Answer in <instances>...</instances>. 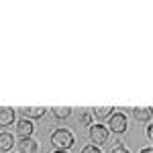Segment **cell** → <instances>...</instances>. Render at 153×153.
<instances>
[{"label":"cell","instance_id":"6da1fadb","mask_svg":"<svg viewBox=\"0 0 153 153\" xmlns=\"http://www.w3.org/2000/svg\"><path fill=\"white\" fill-rule=\"evenodd\" d=\"M51 143H53L55 151H68L74 145V135L68 129H57L51 135Z\"/></svg>","mask_w":153,"mask_h":153},{"label":"cell","instance_id":"7a4b0ae2","mask_svg":"<svg viewBox=\"0 0 153 153\" xmlns=\"http://www.w3.org/2000/svg\"><path fill=\"white\" fill-rule=\"evenodd\" d=\"M88 133H90V139L94 143V147L108 143V129H106L104 125H90V131Z\"/></svg>","mask_w":153,"mask_h":153},{"label":"cell","instance_id":"3957f363","mask_svg":"<svg viewBox=\"0 0 153 153\" xmlns=\"http://www.w3.org/2000/svg\"><path fill=\"white\" fill-rule=\"evenodd\" d=\"M106 129L112 131V133H117V135L125 133V131H127V117H125L123 112H112V114H110V120H108V127H106Z\"/></svg>","mask_w":153,"mask_h":153},{"label":"cell","instance_id":"277c9868","mask_svg":"<svg viewBox=\"0 0 153 153\" xmlns=\"http://www.w3.org/2000/svg\"><path fill=\"white\" fill-rule=\"evenodd\" d=\"M19 112L23 114V118L27 120H33V118H41L47 110L43 108V106H33V108H19Z\"/></svg>","mask_w":153,"mask_h":153},{"label":"cell","instance_id":"5b68a950","mask_svg":"<svg viewBox=\"0 0 153 153\" xmlns=\"http://www.w3.org/2000/svg\"><path fill=\"white\" fill-rule=\"evenodd\" d=\"M37 141L33 137H21V141H19V149L21 153H35L37 151Z\"/></svg>","mask_w":153,"mask_h":153},{"label":"cell","instance_id":"8992f818","mask_svg":"<svg viewBox=\"0 0 153 153\" xmlns=\"http://www.w3.org/2000/svg\"><path fill=\"white\" fill-rule=\"evenodd\" d=\"M14 123V108L0 106V127H8Z\"/></svg>","mask_w":153,"mask_h":153},{"label":"cell","instance_id":"52a82bcc","mask_svg":"<svg viewBox=\"0 0 153 153\" xmlns=\"http://www.w3.org/2000/svg\"><path fill=\"white\" fill-rule=\"evenodd\" d=\"M33 123L31 120H27V118H21L19 123H16V133L21 135V137H31L33 135Z\"/></svg>","mask_w":153,"mask_h":153},{"label":"cell","instance_id":"ba28073f","mask_svg":"<svg viewBox=\"0 0 153 153\" xmlns=\"http://www.w3.org/2000/svg\"><path fill=\"white\" fill-rule=\"evenodd\" d=\"M14 147V137L10 133H0V151L8 153Z\"/></svg>","mask_w":153,"mask_h":153},{"label":"cell","instance_id":"9c48e42d","mask_svg":"<svg viewBox=\"0 0 153 153\" xmlns=\"http://www.w3.org/2000/svg\"><path fill=\"white\" fill-rule=\"evenodd\" d=\"M133 117H135V120H139V123H149L151 120V110L149 108H135L133 110Z\"/></svg>","mask_w":153,"mask_h":153},{"label":"cell","instance_id":"30bf717a","mask_svg":"<svg viewBox=\"0 0 153 153\" xmlns=\"http://www.w3.org/2000/svg\"><path fill=\"white\" fill-rule=\"evenodd\" d=\"M53 114H55V118H70L71 117V108L70 106H57V108H53Z\"/></svg>","mask_w":153,"mask_h":153},{"label":"cell","instance_id":"8fae6325","mask_svg":"<svg viewBox=\"0 0 153 153\" xmlns=\"http://www.w3.org/2000/svg\"><path fill=\"white\" fill-rule=\"evenodd\" d=\"M112 110H114V108H110V106H100V108H94V117L102 120V118L110 117V114H112Z\"/></svg>","mask_w":153,"mask_h":153},{"label":"cell","instance_id":"7c38bea8","mask_svg":"<svg viewBox=\"0 0 153 153\" xmlns=\"http://www.w3.org/2000/svg\"><path fill=\"white\" fill-rule=\"evenodd\" d=\"M82 153H100V149L98 147H94V145H88V147H84Z\"/></svg>","mask_w":153,"mask_h":153},{"label":"cell","instance_id":"4fadbf2b","mask_svg":"<svg viewBox=\"0 0 153 153\" xmlns=\"http://www.w3.org/2000/svg\"><path fill=\"white\" fill-rule=\"evenodd\" d=\"M80 120H82V125H86V127H90V125H92V123H90V114H88V112H84L82 117H80Z\"/></svg>","mask_w":153,"mask_h":153},{"label":"cell","instance_id":"5bb4252c","mask_svg":"<svg viewBox=\"0 0 153 153\" xmlns=\"http://www.w3.org/2000/svg\"><path fill=\"white\" fill-rule=\"evenodd\" d=\"M110 153H129V149H125L123 145H118V147H114V149H112Z\"/></svg>","mask_w":153,"mask_h":153},{"label":"cell","instance_id":"9a60e30c","mask_svg":"<svg viewBox=\"0 0 153 153\" xmlns=\"http://www.w3.org/2000/svg\"><path fill=\"white\" fill-rule=\"evenodd\" d=\"M139 153H153V149H151V147H145V149H141Z\"/></svg>","mask_w":153,"mask_h":153},{"label":"cell","instance_id":"2e32d148","mask_svg":"<svg viewBox=\"0 0 153 153\" xmlns=\"http://www.w3.org/2000/svg\"><path fill=\"white\" fill-rule=\"evenodd\" d=\"M53 153H68V151H53Z\"/></svg>","mask_w":153,"mask_h":153},{"label":"cell","instance_id":"e0dca14e","mask_svg":"<svg viewBox=\"0 0 153 153\" xmlns=\"http://www.w3.org/2000/svg\"><path fill=\"white\" fill-rule=\"evenodd\" d=\"M8 153H12V151H8Z\"/></svg>","mask_w":153,"mask_h":153}]
</instances>
